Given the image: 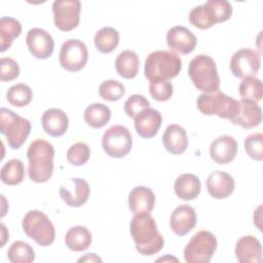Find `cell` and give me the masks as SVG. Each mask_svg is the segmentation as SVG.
Instances as JSON below:
<instances>
[{
	"label": "cell",
	"instance_id": "obj_1",
	"mask_svg": "<svg viewBox=\"0 0 263 263\" xmlns=\"http://www.w3.org/2000/svg\"><path fill=\"white\" fill-rule=\"evenodd\" d=\"M129 232L137 251L144 256H152L161 251L164 239L157 229L156 222L150 213L134 214L129 224Z\"/></svg>",
	"mask_w": 263,
	"mask_h": 263
},
{
	"label": "cell",
	"instance_id": "obj_2",
	"mask_svg": "<svg viewBox=\"0 0 263 263\" xmlns=\"http://www.w3.org/2000/svg\"><path fill=\"white\" fill-rule=\"evenodd\" d=\"M28 175L35 183L47 182L53 173L54 148L44 139L34 140L27 151Z\"/></svg>",
	"mask_w": 263,
	"mask_h": 263
},
{
	"label": "cell",
	"instance_id": "obj_3",
	"mask_svg": "<svg viewBox=\"0 0 263 263\" xmlns=\"http://www.w3.org/2000/svg\"><path fill=\"white\" fill-rule=\"evenodd\" d=\"M182 68L181 58L168 50L151 52L145 61L144 74L151 81H165L176 77Z\"/></svg>",
	"mask_w": 263,
	"mask_h": 263
},
{
	"label": "cell",
	"instance_id": "obj_4",
	"mask_svg": "<svg viewBox=\"0 0 263 263\" xmlns=\"http://www.w3.org/2000/svg\"><path fill=\"white\" fill-rule=\"evenodd\" d=\"M188 74L194 86L204 93H213L220 88L217 66L210 55L198 54L194 57L189 63Z\"/></svg>",
	"mask_w": 263,
	"mask_h": 263
},
{
	"label": "cell",
	"instance_id": "obj_5",
	"mask_svg": "<svg viewBox=\"0 0 263 263\" xmlns=\"http://www.w3.org/2000/svg\"><path fill=\"white\" fill-rule=\"evenodd\" d=\"M232 14V5L227 0H209L195 6L189 12V22L198 29H209L215 24L228 21Z\"/></svg>",
	"mask_w": 263,
	"mask_h": 263
},
{
	"label": "cell",
	"instance_id": "obj_6",
	"mask_svg": "<svg viewBox=\"0 0 263 263\" xmlns=\"http://www.w3.org/2000/svg\"><path fill=\"white\" fill-rule=\"evenodd\" d=\"M22 227L27 236L41 247H47L54 240V226L46 214L41 211H29L23 218Z\"/></svg>",
	"mask_w": 263,
	"mask_h": 263
},
{
	"label": "cell",
	"instance_id": "obj_7",
	"mask_svg": "<svg viewBox=\"0 0 263 263\" xmlns=\"http://www.w3.org/2000/svg\"><path fill=\"white\" fill-rule=\"evenodd\" d=\"M0 130L11 149H18L31 133V122L6 108L0 110Z\"/></svg>",
	"mask_w": 263,
	"mask_h": 263
},
{
	"label": "cell",
	"instance_id": "obj_8",
	"mask_svg": "<svg viewBox=\"0 0 263 263\" xmlns=\"http://www.w3.org/2000/svg\"><path fill=\"white\" fill-rule=\"evenodd\" d=\"M198 110L205 115H217L220 118L231 119L237 112L238 101L223 92L201 93L196 101Z\"/></svg>",
	"mask_w": 263,
	"mask_h": 263
},
{
	"label": "cell",
	"instance_id": "obj_9",
	"mask_svg": "<svg viewBox=\"0 0 263 263\" xmlns=\"http://www.w3.org/2000/svg\"><path fill=\"white\" fill-rule=\"evenodd\" d=\"M217 238L206 230L196 232L184 249V259L187 263H209L216 252Z\"/></svg>",
	"mask_w": 263,
	"mask_h": 263
},
{
	"label": "cell",
	"instance_id": "obj_10",
	"mask_svg": "<svg viewBox=\"0 0 263 263\" xmlns=\"http://www.w3.org/2000/svg\"><path fill=\"white\" fill-rule=\"evenodd\" d=\"M102 146L107 155L113 158H121L129 153L133 146V138L125 126L112 125L104 133Z\"/></svg>",
	"mask_w": 263,
	"mask_h": 263
},
{
	"label": "cell",
	"instance_id": "obj_11",
	"mask_svg": "<svg viewBox=\"0 0 263 263\" xmlns=\"http://www.w3.org/2000/svg\"><path fill=\"white\" fill-rule=\"evenodd\" d=\"M88 51L87 47L79 39H69L63 43L59 61L61 66L70 72L80 71L87 63Z\"/></svg>",
	"mask_w": 263,
	"mask_h": 263
},
{
	"label": "cell",
	"instance_id": "obj_12",
	"mask_svg": "<svg viewBox=\"0 0 263 263\" xmlns=\"http://www.w3.org/2000/svg\"><path fill=\"white\" fill-rule=\"evenodd\" d=\"M81 4L79 0H55L52 3L53 22L62 31H71L79 24Z\"/></svg>",
	"mask_w": 263,
	"mask_h": 263
},
{
	"label": "cell",
	"instance_id": "obj_13",
	"mask_svg": "<svg viewBox=\"0 0 263 263\" xmlns=\"http://www.w3.org/2000/svg\"><path fill=\"white\" fill-rule=\"evenodd\" d=\"M260 54L255 49L249 47L240 48L234 52L229 63L232 74L237 78L254 76L260 70Z\"/></svg>",
	"mask_w": 263,
	"mask_h": 263
},
{
	"label": "cell",
	"instance_id": "obj_14",
	"mask_svg": "<svg viewBox=\"0 0 263 263\" xmlns=\"http://www.w3.org/2000/svg\"><path fill=\"white\" fill-rule=\"evenodd\" d=\"M26 43L31 54L39 60L48 59L54 49L53 38L41 28L30 29L26 37Z\"/></svg>",
	"mask_w": 263,
	"mask_h": 263
},
{
	"label": "cell",
	"instance_id": "obj_15",
	"mask_svg": "<svg viewBox=\"0 0 263 263\" xmlns=\"http://www.w3.org/2000/svg\"><path fill=\"white\" fill-rule=\"evenodd\" d=\"M59 193L67 205L79 208L87 201L90 189L88 183L84 179L72 178L69 180L68 184L60 187Z\"/></svg>",
	"mask_w": 263,
	"mask_h": 263
},
{
	"label": "cell",
	"instance_id": "obj_16",
	"mask_svg": "<svg viewBox=\"0 0 263 263\" xmlns=\"http://www.w3.org/2000/svg\"><path fill=\"white\" fill-rule=\"evenodd\" d=\"M196 36L186 27L175 26L167 31L166 43L173 52L188 54L196 46Z\"/></svg>",
	"mask_w": 263,
	"mask_h": 263
},
{
	"label": "cell",
	"instance_id": "obj_17",
	"mask_svg": "<svg viewBox=\"0 0 263 263\" xmlns=\"http://www.w3.org/2000/svg\"><path fill=\"white\" fill-rule=\"evenodd\" d=\"M196 224V212L189 204L177 206L170 218V226L173 232L179 236L189 233Z\"/></svg>",
	"mask_w": 263,
	"mask_h": 263
},
{
	"label": "cell",
	"instance_id": "obj_18",
	"mask_svg": "<svg viewBox=\"0 0 263 263\" xmlns=\"http://www.w3.org/2000/svg\"><path fill=\"white\" fill-rule=\"evenodd\" d=\"M134 119L136 132L144 139L153 138L159 130L162 122L160 112L150 107L141 111Z\"/></svg>",
	"mask_w": 263,
	"mask_h": 263
},
{
	"label": "cell",
	"instance_id": "obj_19",
	"mask_svg": "<svg viewBox=\"0 0 263 263\" xmlns=\"http://www.w3.org/2000/svg\"><path fill=\"white\" fill-rule=\"evenodd\" d=\"M237 153L236 140L228 135H223L215 139L210 145L211 158L219 164L231 162Z\"/></svg>",
	"mask_w": 263,
	"mask_h": 263
},
{
	"label": "cell",
	"instance_id": "obj_20",
	"mask_svg": "<svg viewBox=\"0 0 263 263\" xmlns=\"http://www.w3.org/2000/svg\"><path fill=\"white\" fill-rule=\"evenodd\" d=\"M230 121L234 125H239L247 129L256 127L262 121L261 107L255 102L247 100L238 101L237 112Z\"/></svg>",
	"mask_w": 263,
	"mask_h": 263
},
{
	"label": "cell",
	"instance_id": "obj_21",
	"mask_svg": "<svg viewBox=\"0 0 263 263\" xmlns=\"http://www.w3.org/2000/svg\"><path fill=\"white\" fill-rule=\"evenodd\" d=\"M235 182L231 175L222 171H215L206 179V189L216 199H223L232 194Z\"/></svg>",
	"mask_w": 263,
	"mask_h": 263
},
{
	"label": "cell",
	"instance_id": "obj_22",
	"mask_svg": "<svg viewBox=\"0 0 263 263\" xmlns=\"http://www.w3.org/2000/svg\"><path fill=\"white\" fill-rule=\"evenodd\" d=\"M235 256L240 263H260L262 261V245L252 235L241 236L235 245Z\"/></svg>",
	"mask_w": 263,
	"mask_h": 263
},
{
	"label": "cell",
	"instance_id": "obj_23",
	"mask_svg": "<svg viewBox=\"0 0 263 263\" xmlns=\"http://www.w3.org/2000/svg\"><path fill=\"white\" fill-rule=\"evenodd\" d=\"M41 123L44 132L51 137L63 136L69 126L67 114L58 108H50L43 112Z\"/></svg>",
	"mask_w": 263,
	"mask_h": 263
},
{
	"label": "cell",
	"instance_id": "obj_24",
	"mask_svg": "<svg viewBox=\"0 0 263 263\" xmlns=\"http://www.w3.org/2000/svg\"><path fill=\"white\" fill-rule=\"evenodd\" d=\"M162 144L174 155L184 153L188 147V137L185 128L179 124H170L162 135Z\"/></svg>",
	"mask_w": 263,
	"mask_h": 263
},
{
	"label": "cell",
	"instance_id": "obj_25",
	"mask_svg": "<svg viewBox=\"0 0 263 263\" xmlns=\"http://www.w3.org/2000/svg\"><path fill=\"white\" fill-rule=\"evenodd\" d=\"M155 204V195L153 191L145 186L134 187L128 194L129 210L136 213H151Z\"/></svg>",
	"mask_w": 263,
	"mask_h": 263
},
{
	"label": "cell",
	"instance_id": "obj_26",
	"mask_svg": "<svg viewBox=\"0 0 263 263\" xmlns=\"http://www.w3.org/2000/svg\"><path fill=\"white\" fill-rule=\"evenodd\" d=\"M201 189V183L198 177L193 174L180 175L174 184L176 195L183 200L189 201L196 198Z\"/></svg>",
	"mask_w": 263,
	"mask_h": 263
},
{
	"label": "cell",
	"instance_id": "obj_27",
	"mask_svg": "<svg viewBox=\"0 0 263 263\" xmlns=\"http://www.w3.org/2000/svg\"><path fill=\"white\" fill-rule=\"evenodd\" d=\"M139 57L133 50H123L116 57L115 69L117 73L125 79L136 77L139 72Z\"/></svg>",
	"mask_w": 263,
	"mask_h": 263
},
{
	"label": "cell",
	"instance_id": "obj_28",
	"mask_svg": "<svg viewBox=\"0 0 263 263\" xmlns=\"http://www.w3.org/2000/svg\"><path fill=\"white\" fill-rule=\"evenodd\" d=\"M65 243L72 251H85L91 243V233L86 227L81 225L71 227L65 235Z\"/></svg>",
	"mask_w": 263,
	"mask_h": 263
},
{
	"label": "cell",
	"instance_id": "obj_29",
	"mask_svg": "<svg viewBox=\"0 0 263 263\" xmlns=\"http://www.w3.org/2000/svg\"><path fill=\"white\" fill-rule=\"evenodd\" d=\"M22 33L20 21L11 16L0 18V52H4L10 47L12 41Z\"/></svg>",
	"mask_w": 263,
	"mask_h": 263
},
{
	"label": "cell",
	"instance_id": "obj_30",
	"mask_svg": "<svg viewBox=\"0 0 263 263\" xmlns=\"http://www.w3.org/2000/svg\"><path fill=\"white\" fill-rule=\"evenodd\" d=\"M83 117L89 126L93 128H101L105 126L110 120L111 110L104 104L93 103L86 107Z\"/></svg>",
	"mask_w": 263,
	"mask_h": 263
},
{
	"label": "cell",
	"instance_id": "obj_31",
	"mask_svg": "<svg viewBox=\"0 0 263 263\" xmlns=\"http://www.w3.org/2000/svg\"><path fill=\"white\" fill-rule=\"evenodd\" d=\"M97 49L103 53L112 52L119 43V33L112 27H104L99 30L93 38Z\"/></svg>",
	"mask_w": 263,
	"mask_h": 263
},
{
	"label": "cell",
	"instance_id": "obj_32",
	"mask_svg": "<svg viewBox=\"0 0 263 263\" xmlns=\"http://www.w3.org/2000/svg\"><path fill=\"white\" fill-rule=\"evenodd\" d=\"M1 181L9 186L20 184L25 178V165L22 160L12 158L6 161L0 171Z\"/></svg>",
	"mask_w": 263,
	"mask_h": 263
},
{
	"label": "cell",
	"instance_id": "obj_33",
	"mask_svg": "<svg viewBox=\"0 0 263 263\" xmlns=\"http://www.w3.org/2000/svg\"><path fill=\"white\" fill-rule=\"evenodd\" d=\"M238 91L242 100L258 103L263 97L262 82L256 76H248L240 82Z\"/></svg>",
	"mask_w": 263,
	"mask_h": 263
},
{
	"label": "cell",
	"instance_id": "obj_34",
	"mask_svg": "<svg viewBox=\"0 0 263 263\" xmlns=\"http://www.w3.org/2000/svg\"><path fill=\"white\" fill-rule=\"evenodd\" d=\"M7 258L11 263H31L35 259V252L29 243L15 240L7 251Z\"/></svg>",
	"mask_w": 263,
	"mask_h": 263
},
{
	"label": "cell",
	"instance_id": "obj_35",
	"mask_svg": "<svg viewBox=\"0 0 263 263\" xmlns=\"http://www.w3.org/2000/svg\"><path fill=\"white\" fill-rule=\"evenodd\" d=\"M33 92L29 85L18 83L10 86L6 92V99L9 104L16 107H24L32 101Z\"/></svg>",
	"mask_w": 263,
	"mask_h": 263
},
{
	"label": "cell",
	"instance_id": "obj_36",
	"mask_svg": "<svg viewBox=\"0 0 263 263\" xmlns=\"http://www.w3.org/2000/svg\"><path fill=\"white\" fill-rule=\"evenodd\" d=\"M125 92L124 85L113 79L103 81L99 86V95L100 97L109 102H114L119 100Z\"/></svg>",
	"mask_w": 263,
	"mask_h": 263
},
{
	"label": "cell",
	"instance_id": "obj_37",
	"mask_svg": "<svg viewBox=\"0 0 263 263\" xmlns=\"http://www.w3.org/2000/svg\"><path fill=\"white\" fill-rule=\"evenodd\" d=\"M90 156V149L87 144L83 142H77L70 146L67 151V159L75 166L84 164Z\"/></svg>",
	"mask_w": 263,
	"mask_h": 263
},
{
	"label": "cell",
	"instance_id": "obj_38",
	"mask_svg": "<svg viewBox=\"0 0 263 263\" xmlns=\"http://www.w3.org/2000/svg\"><path fill=\"white\" fill-rule=\"evenodd\" d=\"M245 150L252 159L261 161L263 159V135L256 133L248 136L245 139Z\"/></svg>",
	"mask_w": 263,
	"mask_h": 263
},
{
	"label": "cell",
	"instance_id": "obj_39",
	"mask_svg": "<svg viewBox=\"0 0 263 263\" xmlns=\"http://www.w3.org/2000/svg\"><path fill=\"white\" fill-rule=\"evenodd\" d=\"M173 84L168 81H151L149 85V92L151 97L158 102L167 101L173 95Z\"/></svg>",
	"mask_w": 263,
	"mask_h": 263
},
{
	"label": "cell",
	"instance_id": "obj_40",
	"mask_svg": "<svg viewBox=\"0 0 263 263\" xmlns=\"http://www.w3.org/2000/svg\"><path fill=\"white\" fill-rule=\"evenodd\" d=\"M150 107L149 101L142 95H132L124 103V112L130 118H134L144 109Z\"/></svg>",
	"mask_w": 263,
	"mask_h": 263
},
{
	"label": "cell",
	"instance_id": "obj_41",
	"mask_svg": "<svg viewBox=\"0 0 263 263\" xmlns=\"http://www.w3.org/2000/svg\"><path fill=\"white\" fill-rule=\"evenodd\" d=\"M20 74L18 64L11 58L4 57L0 61V79L1 81H10Z\"/></svg>",
	"mask_w": 263,
	"mask_h": 263
},
{
	"label": "cell",
	"instance_id": "obj_42",
	"mask_svg": "<svg viewBox=\"0 0 263 263\" xmlns=\"http://www.w3.org/2000/svg\"><path fill=\"white\" fill-rule=\"evenodd\" d=\"M78 262H102V259L98 257L96 254H86L84 257L78 259Z\"/></svg>",
	"mask_w": 263,
	"mask_h": 263
}]
</instances>
